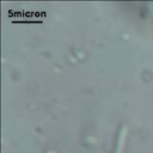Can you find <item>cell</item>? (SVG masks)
<instances>
[{"instance_id": "6da1fadb", "label": "cell", "mask_w": 153, "mask_h": 153, "mask_svg": "<svg viewBox=\"0 0 153 153\" xmlns=\"http://www.w3.org/2000/svg\"><path fill=\"white\" fill-rule=\"evenodd\" d=\"M120 137H121V127L118 128V130L116 133V139H115V142H114V151H112V153H117L118 152V148H120Z\"/></svg>"}]
</instances>
